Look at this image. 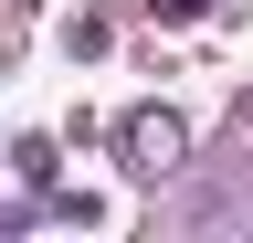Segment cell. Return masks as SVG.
<instances>
[{
	"label": "cell",
	"mask_w": 253,
	"mask_h": 243,
	"mask_svg": "<svg viewBox=\"0 0 253 243\" xmlns=\"http://www.w3.org/2000/svg\"><path fill=\"white\" fill-rule=\"evenodd\" d=\"M148 11H158V21H201L211 0H148Z\"/></svg>",
	"instance_id": "cell-2"
},
{
	"label": "cell",
	"mask_w": 253,
	"mask_h": 243,
	"mask_svg": "<svg viewBox=\"0 0 253 243\" xmlns=\"http://www.w3.org/2000/svg\"><path fill=\"white\" fill-rule=\"evenodd\" d=\"M179 159H190V116L179 106H126L116 116V169L126 180H169Z\"/></svg>",
	"instance_id": "cell-1"
}]
</instances>
